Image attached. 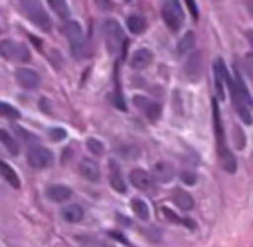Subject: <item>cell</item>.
Wrapping results in <instances>:
<instances>
[{"mask_svg":"<svg viewBox=\"0 0 253 247\" xmlns=\"http://www.w3.org/2000/svg\"><path fill=\"white\" fill-rule=\"evenodd\" d=\"M20 8L24 10V14L28 16V20H32V24H36L40 30L50 32L52 22L48 18V12L44 10V6L40 2H20Z\"/></svg>","mask_w":253,"mask_h":247,"instance_id":"6da1fadb","label":"cell"},{"mask_svg":"<svg viewBox=\"0 0 253 247\" xmlns=\"http://www.w3.org/2000/svg\"><path fill=\"white\" fill-rule=\"evenodd\" d=\"M104 36H106V44H108L110 52H118L120 48H126L124 30L116 20H106L104 22Z\"/></svg>","mask_w":253,"mask_h":247,"instance_id":"7a4b0ae2","label":"cell"},{"mask_svg":"<svg viewBox=\"0 0 253 247\" xmlns=\"http://www.w3.org/2000/svg\"><path fill=\"white\" fill-rule=\"evenodd\" d=\"M64 34H66V38H68V42H70V46H72L74 56H80V54L84 52V44H86V42H84V30H82L80 22H76V20L66 22Z\"/></svg>","mask_w":253,"mask_h":247,"instance_id":"3957f363","label":"cell"},{"mask_svg":"<svg viewBox=\"0 0 253 247\" xmlns=\"http://www.w3.org/2000/svg\"><path fill=\"white\" fill-rule=\"evenodd\" d=\"M130 181H132L134 188L140 190V192H146V194H154L156 192V179L146 169H140V167L132 169L130 171Z\"/></svg>","mask_w":253,"mask_h":247,"instance_id":"277c9868","label":"cell"},{"mask_svg":"<svg viewBox=\"0 0 253 247\" xmlns=\"http://www.w3.org/2000/svg\"><path fill=\"white\" fill-rule=\"evenodd\" d=\"M162 16H164V22L168 24V28H169L171 32H177V30L181 28L183 14H181L177 2H164V6H162Z\"/></svg>","mask_w":253,"mask_h":247,"instance_id":"5b68a950","label":"cell"},{"mask_svg":"<svg viewBox=\"0 0 253 247\" xmlns=\"http://www.w3.org/2000/svg\"><path fill=\"white\" fill-rule=\"evenodd\" d=\"M0 56L6 58V60H28V50L26 46L14 42V40H2L0 42Z\"/></svg>","mask_w":253,"mask_h":247,"instance_id":"8992f818","label":"cell"},{"mask_svg":"<svg viewBox=\"0 0 253 247\" xmlns=\"http://www.w3.org/2000/svg\"><path fill=\"white\" fill-rule=\"evenodd\" d=\"M52 152L46 150V148H40V146H34L28 150V164L36 169H44L48 165H52Z\"/></svg>","mask_w":253,"mask_h":247,"instance_id":"52a82bcc","label":"cell"},{"mask_svg":"<svg viewBox=\"0 0 253 247\" xmlns=\"http://www.w3.org/2000/svg\"><path fill=\"white\" fill-rule=\"evenodd\" d=\"M16 82L22 88L32 90V88H36L40 84V76H38V72L30 70V68H20V70H16Z\"/></svg>","mask_w":253,"mask_h":247,"instance_id":"ba28073f","label":"cell"},{"mask_svg":"<svg viewBox=\"0 0 253 247\" xmlns=\"http://www.w3.org/2000/svg\"><path fill=\"white\" fill-rule=\"evenodd\" d=\"M213 76H215V92H217V98L223 100L225 98V92H223V84L227 80V70H225V64L221 60H215V64H213Z\"/></svg>","mask_w":253,"mask_h":247,"instance_id":"9c48e42d","label":"cell"},{"mask_svg":"<svg viewBox=\"0 0 253 247\" xmlns=\"http://www.w3.org/2000/svg\"><path fill=\"white\" fill-rule=\"evenodd\" d=\"M152 52L148 50V48H140V50H136L134 54H132V58H130V66L132 68H136V70H144V68H148L150 64H152Z\"/></svg>","mask_w":253,"mask_h":247,"instance_id":"30bf717a","label":"cell"},{"mask_svg":"<svg viewBox=\"0 0 253 247\" xmlns=\"http://www.w3.org/2000/svg\"><path fill=\"white\" fill-rule=\"evenodd\" d=\"M213 130H215V138H217V150L219 154L225 152V134H223V124H221V116H219V108L213 100Z\"/></svg>","mask_w":253,"mask_h":247,"instance_id":"8fae6325","label":"cell"},{"mask_svg":"<svg viewBox=\"0 0 253 247\" xmlns=\"http://www.w3.org/2000/svg\"><path fill=\"white\" fill-rule=\"evenodd\" d=\"M78 169H80V175L86 177L88 181H98L100 179V167H98V164L94 160H88V158L82 160Z\"/></svg>","mask_w":253,"mask_h":247,"instance_id":"7c38bea8","label":"cell"},{"mask_svg":"<svg viewBox=\"0 0 253 247\" xmlns=\"http://www.w3.org/2000/svg\"><path fill=\"white\" fill-rule=\"evenodd\" d=\"M154 179H158L160 183H168V181H171L173 179V175H175V171H173V167H171V164H168V162H158L156 165H154Z\"/></svg>","mask_w":253,"mask_h":247,"instance_id":"4fadbf2b","label":"cell"},{"mask_svg":"<svg viewBox=\"0 0 253 247\" xmlns=\"http://www.w3.org/2000/svg\"><path fill=\"white\" fill-rule=\"evenodd\" d=\"M48 198L52 200V202H66V200H70L72 198V190L68 188V185H62V183H56V185H50L48 188Z\"/></svg>","mask_w":253,"mask_h":247,"instance_id":"5bb4252c","label":"cell"},{"mask_svg":"<svg viewBox=\"0 0 253 247\" xmlns=\"http://www.w3.org/2000/svg\"><path fill=\"white\" fill-rule=\"evenodd\" d=\"M110 183H112V188L118 192V194H126V181L120 173V167L116 162L110 164Z\"/></svg>","mask_w":253,"mask_h":247,"instance_id":"9a60e30c","label":"cell"},{"mask_svg":"<svg viewBox=\"0 0 253 247\" xmlns=\"http://www.w3.org/2000/svg\"><path fill=\"white\" fill-rule=\"evenodd\" d=\"M62 217H64L68 223H80L84 219V209L76 204H68L64 209H62Z\"/></svg>","mask_w":253,"mask_h":247,"instance_id":"2e32d148","label":"cell"},{"mask_svg":"<svg viewBox=\"0 0 253 247\" xmlns=\"http://www.w3.org/2000/svg\"><path fill=\"white\" fill-rule=\"evenodd\" d=\"M200 68H202V54L196 52V54H192V58H189L187 64H185V72H187L189 80H198Z\"/></svg>","mask_w":253,"mask_h":247,"instance_id":"e0dca14e","label":"cell"},{"mask_svg":"<svg viewBox=\"0 0 253 247\" xmlns=\"http://www.w3.org/2000/svg\"><path fill=\"white\" fill-rule=\"evenodd\" d=\"M173 202H175V206L179 209H185V211L194 207V198L189 196L187 192H183V190H175L173 192Z\"/></svg>","mask_w":253,"mask_h":247,"instance_id":"ac0fdd59","label":"cell"},{"mask_svg":"<svg viewBox=\"0 0 253 247\" xmlns=\"http://www.w3.org/2000/svg\"><path fill=\"white\" fill-rule=\"evenodd\" d=\"M0 173H2L4 177H6V181L12 185V188H20V177L16 175V171L6 164V162H0Z\"/></svg>","mask_w":253,"mask_h":247,"instance_id":"d6986e66","label":"cell"},{"mask_svg":"<svg viewBox=\"0 0 253 247\" xmlns=\"http://www.w3.org/2000/svg\"><path fill=\"white\" fill-rule=\"evenodd\" d=\"M0 144H2V146H4L12 156H18V150H20V148H18L16 140H14L6 130H0Z\"/></svg>","mask_w":253,"mask_h":247,"instance_id":"ffe728a7","label":"cell"},{"mask_svg":"<svg viewBox=\"0 0 253 247\" xmlns=\"http://www.w3.org/2000/svg\"><path fill=\"white\" fill-rule=\"evenodd\" d=\"M128 30H130L132 34H142V32L146 30V20H144L142 16H138V14H132V16L128 18Z\"/></svg>","mask_w":253,"mask_h":247,"instance_id":"44dd1931","label":"cell"},{"mask_svg":"<svg viewBox=\"0 0 253 247\" xmlns=\"http://www.w3.org/2000/svg\"><path fill=\"white\" fill-rule=\"evenodd\" d=\"M219 160H221V165H223V169H225V171L233 173V171L237 169V162H235V158L231 156V152H229V150L221 152V154H219Z\"/></svg>","mask_w":253,"mask_h":247,"instance_id":"7402d4cb","label":"cell"},{"mask_svg":"<svg viewBox=\"0 0 253 247\" xmlns=\"http://www.w3.org/2000/svg\"><path fill=\"white\" fill-rule=\"evenodd\" d=\"M132 209H134V213L140 217V219H148L150 217V207H148V204L144 202V200H132Z\"/></svg>","mask_w":253,"mask_h":247,"instance_id":"603a6c76","label":"cell"},{"mask_svg":"<svg viewBox=\"0 0 253 247\" xmlns=\"http://www.w3.org/2000/svg\"><path fill=\"white\" fill-rule=\"evenodd\" d=\"M0 116L10 118V120H18V118H20V112H18L14 106L6 104V102H0Z\"/></svg>","mask_w":253,"mask_h":247,"instance_id":"cb8c5ba5","label":"cell"},{"mask_svg":"<svg viewBox=\"0 0 253 247\" xmlns=\"http://www.w3.org/2000/svg\"><path fill=\"white\" fill-rule=\"evenodd\" d=\"M50 8L56 10V14L62 16V18H66V16L70 14V12H68V4H66V2H60V0H52V2H50Z\"/></svg>","mask_w":253,"mask_h":247,"instance_id":"d4e9b609","label":"cell"},{"mask_svg":"<svg viewBox=\"0 0 253 247\" xmlns=\"http://www.w3.org/2000/svg\"><path fill=\"white\" fill-rule=\"evenodd\" d=\"M194 40H196V38H194V32H187V34H185V36L179 40V46H177V50H179L181 54H183V52H187L189 48L194 46Z\"/></svg>","mask_w":253,"mask_h":247,"instance_id":"484cf974","label":"cell"},{"mask_svg":"<svg viewBox=\"0 0 253 247\" xmlns=\"http://www.w3.org/2000/svg\"><path fill=\"white\" fill-rule=\"evenodd\" d=\"M146 116H148V120H152V122L160 120V116H162V106L156 104V102H152V106L146 110Z\"/></svg>","mask_w":253,"mask_h":247,"instance_id":"4316f807","label":"cell"},{"mask_svg":"<svg viewBox=\"0 0 253 247\" xmlns=\"http://www.w3.org/2000/svg\"><path fill=\"white\" fill-rule=\"evenodd\" d=\"M14 132H16V136H20V138H22V142H26V144H30V142L34 144V142L38 140L34 134H28L26 130H22V128H18V126H14Z\"/></svg>","mask_w":253,"mask_h":247,"instance_id":"83f0119b","label":"cell"},{"mask_svg":"<svg viewBox=\"0 0 253 247\" xmlns=\"http://www.w3.org/2000/svg\"><path fill=\"white\" fill-rule=\"evenodd\" d=\"M134 104L146 114V110L152 106V100H150V98H144V96H134Z\"/></svg>","mask_w":253,"mask_h":247,"instance_id":"f1b7e54d","label":"cell"},{"mask_svg":"<svg viewBox=\"0 0 253 247\" xmlns=\"http://www.w3.org/2000/svg\"><path fill=\"white\" fill-rule=\"evenodd\" d=\"M88 150H90L94 156H102V154H104V146H102L98 140H94V138L88 140Z\"/></svg>","mask_w":253,"mask_h":247,"instance_id":"f546056e","label":"cell"},{"mask_svg":"<svg viewBox=\"0 0 253 247\" xmlns=\"http://www.w3.org/2000/svg\"><path fill=\"white\" fill-rule=\"evenodd\" d=\"M50 138H52L54 142H60V140L66 138V132H64V130H50Z\"/></svg>","mask_w":253,"mask_h":247,"instance_id":"4dcf8cb0","label":"cell"},{"mask_svg":"<svg viewBox=\"0 0 253 247\" xmlns=\"http://www.w3.org/2000/svg\"><path fill=\"white\" fill-rule=\"evenodd\" d=\"M187 8L192 10V16H194L196 20L200 18V14H198V6H196V2H194V0H187Z\"/></svg>","mask_w":253,"mask_h":247,"instance_id":"1f68e13d","label":"cell"},{"mask_svg":"<svg viewBox=\"0 0 253 247\" xmlns=\"http://www.w3.org/2000/svg\"><path fill=\"white\" fill-rule=\"evenodd\" d=\"M245 64H247V72H249V76L253 78V54H247Z\"/></svg>","mask_w":253,"mask_h":247,"instance_id":"d6a6232c","label":"cell"},{"mask_svg":"<svg viewBox=\"0 0 253 247\" xmlns=\"http://www.w3.org/2000/svg\"><path fill=\"white\" fill-rule=\"evenodd\" d=\"M181 179H183L185 183H194V181H196V175H194V173H187V171H183V173H181Z\"/></svg>","mask_w":253,"mask_h":247,"instance_id":"836d02e7","label":"cell"},{"mask_svg":"<svg viewBox=\"0 0 253 247\" xmlns=\"http://www.w3.org/2000/svg\"><path fill=\"white\" fill-rule=\"evenodd\" d=\"M235 136H237V140H235V146H237V148H243V134H241L239 130H235Z\"/></svg>","mask_w":253,"mask_h":247,"instance_id":"e575fe53","label":"cell"},{"mask_svg":"<svg viewBox=\"0 0 253 247\" xmlns=\"http://www.w3.org/2000/svg\"><path fill=\"white\" fill-rule=\"evenodd\" d=\"M247 38H249V42H251V46H253V32H247Z\"/></svg>","mask_w":253,"mask_h":247,"instance_id":"d590c367","label":"cell"},{"mask_svg":"<svg viewBox=\"0 0 253 247\" xmlns=\"http://www.w3.org/2000/svg\"><path fill=\"white\" fill-rule=\"evenodd\" d=\"M249 8H251V12H253V2H251V4H249Z\"/></svg>","mask_w":253,"mask_h":247,"instance_id":"8d00e7d4","label":"cell"}]
</instances>
